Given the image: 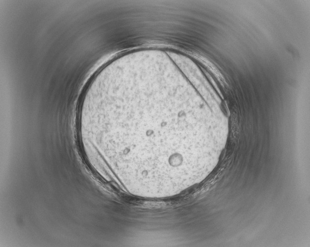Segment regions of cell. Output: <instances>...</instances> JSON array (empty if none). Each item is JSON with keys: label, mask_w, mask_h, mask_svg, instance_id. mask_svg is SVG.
Listing matches in <instances>:
<instances>
[{"label": "cell", "mask_w": 310, "mask_h": 247, "mask_svg": "<svg viewBox=\"0 0 310 247\" xmlns=\"http://www.w3.org/2000/svg\"><path fill=\"white\" fill-rule=\"evenodd\" d=\"M82 126L119 188L160 191L182 183L190 119L177 107L174 90L113 86L91 101Z\"/></svg>", "instance_id": "obj_1"}]
</instances>
